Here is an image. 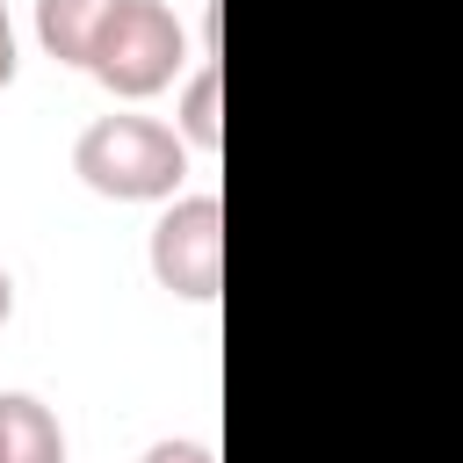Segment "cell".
<instances>
[{
  "label": "cell",
  "instance_id": "3957f363",
  "mask_svg": "<svg viewBox=\"0 0 463 463\" xmlns=\"http://www.w3.org/2000/svg\"><path fill=\"white\" fill-rule=\"evenodd\" d=\"M152 282L181 304H210L224 289V203L217 195H174L145 239Z\"/></svg>",
  "mask_w": 463,
  "mask_h": 463
},
{
  "label": "cell",
  "instance_id": "7a4b0ae2",
  "mask_svg": "<svg viewBox=\"0 0 463 463\" xmlns=\"http://www.w3.org/2000/svg\"><path fill=\"white\" fill-rule=\"evenodd\" d=\"M188 65V36H181V14L166 0H123L87 58V72L116 94V101H152L181 80Z\"/></svg>",
  "mask_w": 463,
  "mask_h": 463
},
{
  "label": "cell",
  "instance_id": "8992f818",
  "mask_svg": "<svg viewBox=\"0 0 463 463\" xmlns=\"http://www.w3.org/2000/svg\"><path fill=\"white\" fill-rule=\"evenodd\" d=\"M181 145H195V152H224V72H217V58H203L195 72H188V87H181Z\"/></svg>",
  "mask_w": 463,
  "mask_h": 463
},
{
  "label": "cell",
  "instance_id": "9c48e42d",
  "mask_svg": "<svg viewBox=\"0 0 463 463\" xmlns=\"http://www.w3.org/2000/svg\"><path fill=\"white\" fill-rule=\"evenodd\" d=\"M7 318H14V275L0 268V326H7Z\"/></svg>",
  "mask_w": 463,
  "mask_h": 463
},
{
  "label": "cell",
  "instance_id": "52a82bcc",
  "mask_svg": "<svg viewBox=\"0 0 463 463\" xmlns=\"http://www.w3.org/2000/svg\"><path fill=\"white\" fill-rule=\"evenodd\" d=\"M145 463H217V449H210V441L174 434V441H152V449H145Z\"/></svg>",
  "mask_w": 463,
  "mask_h": 463
},
{
  "label": "cell",
  "instance_id": "5b68a950",
  "mask_svg": "<svg viewBox=\"0 0 463 463\" xmlns=\"http://www.w3.org/2000/svg\"><path fill=\"white\" fill-rule=\"evenodd\" d=\"M0 463H65V427L43 398L0 391Z\"/></svg>",
  "mask_w": 463,
  "mask_h": 463
},
{
  "label": "cell",
  "instance_id": "ba28073f",
  "mask_svg": "<svg viewBox=\"0 0 463 463\" xmlns=\"http://www.w3.org/2000/svg\"><path fill=\"white\" fill-rule=\"evenodd\" d=\"M14 65H22V51H14V22H7V0H0V94L14 87Z\"/></svg>",
  "mask_w": 463,
  "mask_h": 463
},
{
  "label": "cell",
  "instance_id": "277c9868",
  "mask_svg": "<svg viewBox=\"0 0 463 463\" xmlns=\"http://www.w3.org/2000/svg\"><path fill=\"white\" fill-rule=\"evenodd\" d=\"M116 7L123 0H36V43L58 65H80L87 72V58H94V43H101V29H109Z\"/></svg>",
  "mask_w": 463,
  "mask_h": 463
},
{
  "label": "cell",
  "instance_id": "6da1fadb",
  "mask_svg": "<svg viewBox=\"0 0 463 463\" xmlns=\"http://www.w3.org/2000/svg\"><path fill=\"white\" fill-rule=\"evenodd\" d=\"M72 174L109 203H174L188 181V145L159 116H94L72 137Z\"/></svg>",
  "mask_w": 463,
  "mask_h": 463
}]
</instances>
